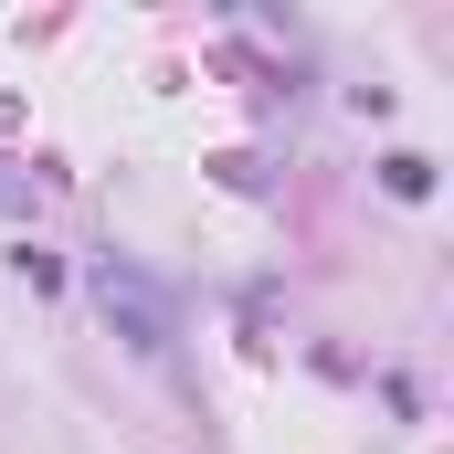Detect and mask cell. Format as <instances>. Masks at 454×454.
<instances>
[{
	"mask_svg": "<svg viewBox=\"0 0 454 454\" xmlns=\"http://www.w3.org/2000/svg\"><path fill=\"white\" fill-rule=\"evenodd\" d=\"M96 296H106V317H127V339L148 348V359H169V307H159V296H148V286H137V264H96Z\"/></svg>",
	"mask_w": 454,
	"mask_h": 454,
	"instance_id": "1",
	"label": "cell"
},
{
	"mask_svg": "<svg viewBox=\"0 0 454 454\" xmlns=\"http://www.w3.org/2000/svg\"><path fill=\"white\" fill-rule=\"evenodd\" d=\"M0 212H32V191H21V180H11V169H0Z\"/></svg>",
	"mask_w": 454,
	"mask_h": 454,
	"instance_id": "2",
	"label": "cell"
}]
</instances>
